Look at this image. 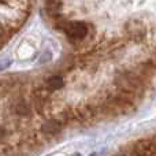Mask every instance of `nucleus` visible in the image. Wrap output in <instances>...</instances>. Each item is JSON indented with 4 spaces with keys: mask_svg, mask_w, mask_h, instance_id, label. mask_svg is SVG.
<instances>
[{
    "mask_svg": "<svg viewBox=\"0 0 156 156\" xmlns=\"http://www.w3.org/2000/svg\"><path fill=\"white\" fill-rule=\"evenodd\" d=\"M114 83L116 86V90L126 92V93H130L140 99L147 89L148 78L138 74L134 69L119 70L114 77Z\"/></svg>",
    "mask_w": 156,
    "mask_h": 156,
    "instance_id": "nucleus-1",
    "label": "nucleus"
},
{
    "mask_svg": "<svg viewBox=\"0 0 156 156\" xmlns=\"http://www.w3.org/2000/svg\"><path fill=\"white\" fill-rule=\"evenodd\" d=\"M10 65H11V60H10V59L2 60V62H0V71H3V70H5V69H8V67H10Z\"/></svg>",
    "mask_w": 156,
    "mask_h": 156,
    "instance_id": "nucleus-10",
    "label": "nucleus"
},
{
    "mask_svg": "<svg viewBox=\"0 0 156 156\" xmlns=\"http://www.w3.org/2000/svg\"><path fill=\"white\" fill-rule=\"evenodd\" d=\"M125 38L133 43H143L148 37V27L145 26L143 19L132 18L125 23L123 26Z\"/></svg>",
    "mask_w": 156,
    "mask_h": 156,
    "instance_id": "nucleus-2",
    "label": "nucleus"
},
{
    "mask_svg": "<svg viewBox=\"0 0 156 156\" xmlns=\"http://www.w3.org/2000/svg\"><path fill=\"white\" fill-rule=\"evenodd\" d=\"M63 7L62 0H45V10L51 16H59Z\"/></svg>",
    "mask_w": 156,
    "mask_h": 156,
    "instance_id": "nucleus-7",
    "label": "nucleus"
},
{
    "mask_svg": "<svg viewBox=\"0 0 156 156\" xmlns=\"http://www.w3.org/2000/svg\"><path fill=\"white\" fill-rule=\"evenodd\" d=\"M73 156H81L80 154H76V155H73Z\"/></svg>",
    "mask_w": 156,
    "mask_h": 156,
    "instance_id": "nucleus-11",
    "label": "nucleus"
},
{
    "mask_svg": "<svg viewBox=\"0 0 156 156\" xmlns=\"http://www.w3.org/2000/svg\"><path fill=\"white\" fill-rule=\"evenodd\" d=\"M114 156H134L132 154V151H130V148H129V145L127 147H125V148H122V149H119L118 152H116Z\"/></svg>",
    "mask_w": 156,
    "mask_h": 156,
    "instance_id": "nucleus-9",
    "label": "nucleus"
},
{
    "mask_svg": "<svg viewBox=\"0 0 156 156\" xmlns=\"http://www.w3.org/2000/svg\"><path fill=\"white\" fill-rule=\"evenodd\" d=\"M63 126H65V125H63L56 116H55V118H47L45 121L41 123L40 133L47 138L55 137V136H58L60 132H62Z\"/></svg>",
    "mask_w": 156,
    "mask_h": 156,
    "instance_id": "nucleus-4",
    "label": "nucleus"
},
{
    "mask_svg": "<svg viewBox=\"0 0 156 156\" xmlns=\"http://www.w3.org/2000/svg\"><path fill=\"white\" fill-rule=\"evenodd\" d=\"M10 136V132L5 126H0V144L7 143V138Z\"/></svg>",
    "mask_w": 156,
    "mask_h": 156,
    "instance_id": "nucleus-8",
    "label": "nucleus"
},
{
    "mask_svg": "<svg viewBox=\"0 0 156 156\" xmlns=\"http://www.w3.org/2000/svg\"><path fill=\"white\" fill-rule=\"evenodd\" d=\"M12 112L16 118H30L32 116V104L27 101L25 97H18L15 101L12 103Z\"/></svg>",
    "mask_w": 156,
    "mask_h": 156,
    "instance_id": "nucleus-5",
    "label": "nucleus"
},
{
    "mask_svg": "<svg viewBox=\"0 0 156 156\" xmlns=\"http://www.w3.org/2000/svg\"><path fill=\"white\" fill-rule=\"evenodd\" d=\"M63 86H65V80H63V77L59 76V74L51 76L45 81V88L48 89L49 92L59 90V89H62Z\"/></svg>",
    "mask_w": 156,
    "mask_h": 156,
    "instance_id": "nucleus-6",
    "label": "nucleus"
},
{
    "mask_svg": "<svg viewBox=\"0 0 156 156\" xmlns=\"http://www.w3.org/2000/svg\"><path fill=\"white\" fill-rule=\"evenodd\" d=\"M63 32L71 43H81L88 37L89 26L82 21H69Z\"/></svg>",
    "mask_w": 156,
    "mask_h": 156,
    "instance_id": "nucleus-3",
    "label": "nucleus"
}]
</instances>
